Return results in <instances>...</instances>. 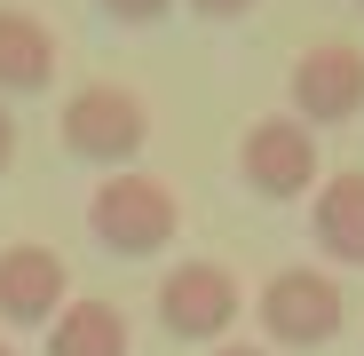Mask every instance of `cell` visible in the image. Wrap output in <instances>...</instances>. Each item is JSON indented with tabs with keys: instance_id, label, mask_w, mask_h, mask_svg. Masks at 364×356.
<instances>
[{
	"instance_id": "cell-1",
	"label": "cell",
	"mask_w": 364,
	"mask_h": 356,
	"mask_svg": "<svg viewBox=\"0 0 364 356\" xmlns=\"http://www.w3.org/2000/svg\"><path fill=\"white\" fill-rule=\"evenodd\" d=\"M174 230H182V206L174 190L159 183V174H111V183H95L87 198V237L111 254V261H151L174 246Z\"/></svg>"
},
{
	"instance_id": "cell-2",
	"label": "cell",
	"mask_w": 364,
	"mask_h": 356,
	"mask_svg": "<svg viewBox=\"0 0 364 356\" xmlns=\"http://www.w3.org/2000/svg\"><path fill=\"white\" fill-rule=\"evenodd\" d=\"M55 135H64V151L80 166H111V174H127V158L151 143V111L135 87H119V80H87L64 95V119H55Z\"/></svg>"
},
{
	"instance_id": "cell-3",
	"label": "cell",
	"mask_w": 364,
	"mask_h": 356,
	"mask_svg": "<svg viewBox=\"0 0 364 356\" xmlns=\"http://www.w3.org/2000/svg\"><path fill=\"white\" fill-rule=\"evenodd\" d=\"M237 183L269 206H293L325 183V158H317V127H301V119H254L246 143H237Z\"/></svg>"
},
{
	"instance_id": "cell-4",
	"label": "cell",
	"mask_w": 364,
	"mask_h": 356,
	"mask_svg": "<svg viewBox=\"0 0 364 356\" xmlns=\"http://www.w3.org/2000/svg\"><path fill=\"white\" fill-rule=\"evenodd\" d=\"M254 317H262V333L277 340V348H325L341 325H348V301H341V277L333 269H277L269 285H262V301H254Z\"/></svg>"
},
{
	"instance_id": "cell-5",
	"label": "cell",
	"mask_w": 364,
	"mask_h": 356,
	"mask_svg": "<svg viewBox=\"0 0 364 356\" xmlns=\"http://www.w3.org/2000/svg\"><path fill=\"white\" fill-rule=\"evenodd\" d=\"M237 309H246V293H237V277L222 261H182L159 277V325L174 340H198V348H222Z\"/></svg>"
},
{
	"instance_id": "cell-6",
	"label": "cell",
	"mask_w": 364,
	"mask_h": 356,
	"mask_svg": "<svg viewBox=\"0 0 364 356\" xmlns=\"http://www.w3.org/2000/svg\"><path fill=\"white\" fill-rule=\"evenodd\" d=\"M285 103H293L301 127H348V119L364 111V48H348V40H317V48L293 64Z\"/></svg>"
},
{
	"instance_id": "cell-7",
	"label": "cell",
	"mask_w": 364,
	"mask_h": 356,
	"mask_svg": "<svg viewBox=\"0 0 364 356\" xmlns=\"http://www.w3.org/2000/svg\"><path fill=\"white\" fill-rule=\"evenodd\" d=\"M72 309V269L55 261V246H9L0 254V325H55Z\"/></svg>"
},
{
	"instance_id": "cell-8",
	"label": "cell",
	"mask_w": 364,
	"mask_h": 356,
	"mask_svg": "<svg viewBox=\"0 0 364 356\" xmlns=\"http://www.w3.org/2000/svg\"><path fill=\"white\" fill-rule=\"evenodd\" d=\"M309 230H317V254L333 269H364V166H341L317 183Z\"/></svg>"
},
{
	"instance_id": "cell-9",
	"label": "cell",
	"mask_w": 364,
	"mask_h": 356,
	"mask_svg": "<svg viewBox=\"0 0 364 356\" xmlns=\"http://www.w3.org/2000/svg\"><path fill=\"white\" fill-rule=\"evenodd\" d=\"M55 87V32L32 9H0V103Z\"/></svg>"
},
{
	"instance_id": "cell-10",
	"label": "cell",
	"mask_w": 364,
	"mask_h": 356,
	"mask_svg": "<svg viewBox=\"0 0 364 356\" xmlns=\"http://www.w3.org/2000/svg\"><path fill=\"white\" fill-rule=\"evenodd\" d=\"M127 348H135V333L119 301H72L48 325V356H127Z\"/></svg>"
},
{
	"instance_id": "cell-11",
	"label": "cell",
	"mask_w": 364,
	"mask_h": 356,
	"mask_svg": "<svg viewBox=\"0 0 364 356\" xmlns=\"http://www.w3.org/2000/svg\"><path fill=\"white\" fill-rule=\"evenodd\" d=\"M95 9H103L111 24H159V16L174 9V0H95Z\"/></svg>"
},
{
	"instance_id": "cell-12",
	"label": "cell",
	"mask_w": 364,
	"mask_h": 356,
	"mask_svg": "<svg viewBox=\"0 0 364 356\" xmlns=\"http://www.w3.org/2000/svg\"><path fill=\"white\" fill-rule=\"evenodd\" d=\"M182 9H198L206 24H237V16H254L262 0H182Z\"/></svg>"
},
{
	"instance_id": "cell-13",
	"label": "cell",
	"mask_w": 364,
	"mask_h": 356,
	"mask_svg": "<svg viewBox=\"0 0 364 356\" xmlns=\"http://www.w3.org/2000/svg\"><path fill=\"white\" fill-rule=\"evenodd\" d=\"M9 166H16V111L0 103V174H9Z\"/></svg>"
},
{
	"instance_id": "cell-14",
	"label": "cell",
	"mask_w": 364,
	"mask_h": 356,
	"mask_svg": "<svg viewBox=\"0 0 364 356\" xmlns=\"http://www.w3.org/2000/svg\"><path fill=\"white\" fill-rule=\"evenodd\" d=\"M206 356H269V348H254V340H222V348H206Z\"/></svg>"
},
{
	"instance_id": "cell-15",
	"label": "cell",
	"mask_w": 364,
	"mask_h": 356,
	"mask_svg": "<svg viewBox=\"0 0 364 356\" xmlns=\"http://www.w3.org/2000/svg\"><path fill=\"white\" fill-rule=\"evenodd\" d=\"M0 356H16V348H9V340H0Z\"/></svg>"
},
{
	"instance_id": "cell-16",
	"label": "cell",
	"mask_w": 364,
	"mask_h": 356,
	"mask_svg": "<svg viewBox=\"0 0 364 356\" xmlns=\"http://www.w3.org/2000/svg\"><path fill=\"white\" fill-rule=\"evenodd\" d=\"M356 9H364V0H356Z\"/></svg>"
}]
</instances>
